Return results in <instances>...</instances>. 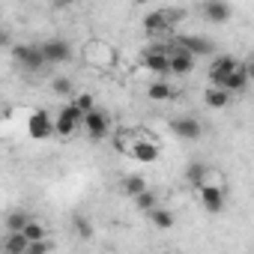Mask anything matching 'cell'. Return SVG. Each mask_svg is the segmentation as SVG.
<instances>
[{"mask_svg":"<svg viewBox=\"0 0 254 254\" xmlns=\"http://www.w3.org/2000/svg\"><path fill=\"white\" fill-rule=\"evenodd\" d=\"M54 120H57V135H60V138H72L81 126H84V111H81L75 102H69V105L60 108V114H57Z\"/></svg>","mask_w":254,"mask_h":254,"instance_id":"obj_1","label":"cell"},{"mask_svg":"<svg viewBox=\"0 0 254 254\" xmlns=\"http://www.w3.org/2000/svg\"><path fill=\"white\" fill-rule=\"evenodd\" d=\"M27 135H30V138H36V141H45V138L57 135V120H54V117H48V111L36 108V111L27 117Z\"/></svg>","mask_w":254,"mask_h":254,"instance_id":"obj_2","label":"cell"},{"mask_svg":"<svg viewBox=\"0 0 254 254\" xmlns=\"http://www.w3.org/2000/svg\"><path fill=\"white\" fill-rule=\"evenodd\" d=\"M141 66H144L147 72L159 75V78H168V75H171V48L159 45V48H150V51H144V57H141Z\"/></svg>","mask_w":254,"mask_h":254,"instance_id":"obj_3","label":"cell"},{"mask_svg":"<svg viewBox=\"0 0 254 254\" xmlns=\"http://www.w3.org/2000/svg\"><path fill=\"white\" fill-rule=\"evenodd\" d=\"M84 132L93 138V141H105L108 132H111V117L102 111V108H93L84 114Z\"/></svg>","mask_w":254,"mask_h":254,"instance_id":"obj_4","label":"cell"},{"mask_svg":"<svg viewBox=\"0 0 254 254\" xmlns=\"http://www.w3.org/2000/svg\"><path fill=\"white\" fill-rule=\"evenodd\" d=\"M180 18H183V15H180L177 9H156V12L144 15V30H147V33H168Z\"/></svg>","mask_w":254,"mask_h":254,"instance_id":"obj_5","label":"cell"},{"mask_svg":"<svg viewBox=\"0 0 254 254\" xmlns=\"http://www.w3.org/2000/svg\"><path fill=\"white\" fill-rule=\"evenodd\" d=\"M171 135H177L180 141H197L203 135V123L197 117H177L171 120Z\"/></svg>","mask_w":254,"mask_h":254,"instance_id":"obj_6","label":"cell"},{"mask_svg":"<svg viewBox=\"0 0 254 254\" xmlns=\"http://www.w3.org/2000/svg\"><path fill=\"white\" fill-rule=\"evenodd\" d=\"M15 60H18L21 69H27V72H39V69L48 63L42 45H18V48H15Z\"/></svg>","mask_w":254,"mask_h":254,"instance_id":"obj_7","label":"cell"},{"mask_svg":"<svg viewBox=\"0 0 254 254\" xmlns=\"http://www.w3.org/2000/svg\"><path fill=\"white\" fill-rule=\"evenodd\" d=\"M239 63H242V60H236L233 54H215L212 63H209V72H206V75H209V84H224L227 75H230Z\"/></svg>","mask_w":254,"mask_h":254,"instance_id":"obj_8","label":"cell"},{"mask_svg":"<svg viewBox=\"0 0 254 254\" xmlns=\"http://www.w3.org/2000/svg\"><path fill=\"white\" fill-rule=\"evenodd\" d=\"M132 159L135 162H141V165H153V162H159V156H162V150H159V144L156 141H150V138H144V135H135V141H132Z\"/></svg>","mask_w":254,"mask_h":254,"instance_id":"obj_9","label":"cell"},{"mask_svg":"<svg viewBox=\"0 0 254 254\" xmlns=\"http://www.w3.org/2000/svg\"><path fill=\"white\" fill-rule=\"evenodd\" d=\"M194 54L191 51H186V48H180L177 42H174V48H171V75H180V78H186V75H191L194 72Z\"/></svg>","mask_w":254,"mask_h":254,"instance_id":"obj_10","label":"cell"},{"mask_svg":"<svg viewBox=\"0 0 254 254\" xmlns=\"http://www.w3.org/2000/svg\"><path fill=\"white\" fill-rule=\"evenodd\" d=\"M197 200L206 212H221L224 209V189L221 186H197Z\"/></svg>","mask_w":254,"mask_h":254,"instance_id":"obj_11","label":"cell"},{"mask_svg":"<svg viewBox=\"0 0 254 254\" xmlns=\"http://www.w3.org/2000/svg\"><path fill=\"white\" fill-rule=\"evenodd\" d=\"M180 48H186V51H191L194 57H215V45H212V39H206V36H180V39H174Z\"/></svg>","mask_w":254,"mask_h":254,"instance_id":"obj_12","label":"cell"},{"mask_svg":"<svg viewBox=\"0 0 254 254\" xmlns=\"http://www.w3.org/2000/svg\"><path fill=\"white\" fill-rule=\"evenodd\" d=\"M230 90L227 87H221V84H209L206 90H203V105L206 108H212V111H224L227 105H230Z\"/></svg>","mask_w":254,"mask_h":254,"instance_id":"obj_13","label":"cell"},{"mask_svg":"<svg viewBox=\"0 0 254 254\" xmlns=\"http://www.w3.org/2000/svg\"><path fill=\"white\" fill-rule=\"evenodd\" d=\"M230 3L227 0H206L203 3V18L206 21H212V24H224L227 18H230Z\"/></svg>","mask_w":254,"mask_h":254,"instance_id":"obj_14","label":"cell"},{"mask_svg":"<svg viewBox=\"0 0 254 254\" xmlns=\"http://www.w3.org/2000/svg\"><path fill=\"white\" fill-rule=\"evenodd\" d=\"M84 57H87L93 66H111V63H114V51H111L105 42H87Z\"/></svg>","mask_w":254,"mask_h":254,"instance_id":"obj_15","label":"cell"},{"mask_svg":"<svg viewBox=\"0 0 254 254\" xmlns=\"http://www.w3.org/2000/svg\"><path fill=\"white\" fill-rule=\"evenodd\" d=\"M42 51H45L48 66H51V63H66V60L72 57V48H69L63 39H48V42H42Z\"/></svg>","mask_w":254,"mask_h":254,"instance_id":"obj_16","label":"cell"},{"mask_svg":"<svg viewBox=\"0 0 254 254\" xmlns=\"http://www.w3.org/2000/svg\"><path fill=\"white\" fill-rule=\"evenodd\" d=\"M0 248H3L6 254H27L30 239L24 236V230H6V236H3V242H0Z\"/></svg>","mask_w":254,"mask_h":254,"instance_id":"obj_17","label":"cell"},{"mask_svg":"<svg viewBox=\"0 0 254 254\" xmlns=\"http://www.w3.org/2000/svg\"><path fill=\"white\" fill-rule=\"evenodd\" d=\"M248 84H251V78H248V69H245V63H239V66H236V69L227 75V81H224L221 87H227L230 93H242Z\"/></svg>","mask_w":254,"mask_h":254,"instance_id":"obj_18","label":"cell"},{"mask_svg":"<svg viewBox=\"0 0 254 254\" xmlns=\"http://www.w3.org/2000/svg\"><path fill=\"white\" fill-rule=\"evenodd\" d=\"M147 215H150V221H153V227H156V230H171V227L177 224L174 212H171L168 206H162V203H159L153 212H147Z\"/></svg>","mask_w":254,"mask_h":254,"instance_id":"obj_19","label":"cell"},{"mask_svg":"<svg viewBox=\"0 0 254 254\" xmlns=\"http://www.w3.org/2000/svg\"><path fill=\"white\" fill-rule=\"evenodd\" d=\"M147 96H150L153 102H171V99L177 96V90H174L168 81H162V78H159V81H153V84L147 87Z\"/></svg>","mask_w":254,"mask_h":254,"instance_id":"obj_20","label":"cell"},{"mask_svg":"<svg viewBox=\"0 0 254 254\" xmlns=\"http://www.w3.org/2000/svg\"><path fill=\"white\" fill-rule=\"evenodd\" d=\"M120 186H123V191L129 194L132 200H135L141 191H147V189H150V186H147V180H144V177H138V174H129V177H123V183H120Z\"/></svg>","mask_w":254,"mask_h":254,"instance_id":"obj_21","label":"cell"},{"mask_svg":"<svg viewBox=\"0 0 254 254\" xmlns=\"http://www.w3.org/2000/svg\"><path fill=\"white\" fill-rule=\"evenodd\" d=\"M206 171H209V165H203V162H191L189 168H186V180L197 189V186H203V180H206Z\"/></svg>","mask_w":254,"mask_h":254,"instance_id":"obj_22","label":"cell"},{"mask_svg":"<svg viewBox=\"0 0 254 254\" xmlns=\"http://www.w3.org/2000/svg\"><path fill=\"white\" fill-rule=\"evenodd\" d=\"M135 206H138L141 212H153V209L159 206V194H156L153 189H147V191H141V194L135 197Z\"/></svg>","mask_w":254,"mask_h":254,"instance_id":"obj_23","label":"cell"},{"mask_svg":"<svg viewBox=\"0 0 254 254\" xmlns=\"http://www.w3.org/2000/svg\"><path fill=\"white\" fill-rule=\"evenodd\" d=\"M30 221V215L24 212V209H12L9 215H6V221H3V227L6 230H24V224Z\"/></svg>","mask_w":254,"mask_h":254,"instance_id":"obj_24","label":"cell"},{"mask_svg":"<svg viewBox=\"0 0 254 254\" xmlns=\"http://www.w3.org/2000/svg\"><path fill=\"white\" fill-rule=\"evenodd\" d=\"M24 236H27L30 242H36V239H45V236H48V227H45L42 221H36V218H30V221L24 224Z\"/></svg>","mask_w":254,"mask_h":254,"instance_id":"obj_25","label":"cell"},{"mask_svg":"<svg viewBox=\"0 0 254 254\" xmlns=\"http://www.w3.org/2000/svg\"><path fill=\"white\" fill-rule=\"evenodd\" d=\"M72 102H75V105H78L84 114L96 108V102H93V96H90V93H75V96H72Z\"/></svg>","mask_w":254,"mask_h":254,"instance_id":"obj_26","label":"cell"},{"mask_svg":"<svg viewBox=\"0 0 254 254\" xmlns=\"http://www.w3.org/2000/svg\"><path fill=\"white\" fill-rule=\"evenodd\" d=\"M51 248H54V242L45 236V239H36V242H30L27 254H45V251H51Z\"/></svg>","mask_w":254,"mask_h":254,"instance_id":"obj_27","label":"cell"},{"mask_svg":"<svg viewBox=\"0 0 254 254\" xmlns=\"http://www.w3.org/2000/svg\"><path fill=\"white\" fill-rule=\"evenodd\" d=\"M54 93L57 96H75L72 93V81L69 78H54Z\"/></svg>","mask_w":254,"mask_h":254,"instance_id":"obj_28","label":"cell"},{"mask_svg":"<svg viewBox=\"0 0 254 254\" xmlns=\"http://www.w3.org/2000/svg\"><path fill=\"white\" fill-rule=\"evenodd\" d=\"M75 224H78V233H81V236H90V224H87L84 218H78Z\"/></svg>","mask_w":254,"mask_h":254,"instance_id":"obj_29","label":"cell"},{"mask_svg":"<svg viewBox=\"0 0 254 254\" xmlns=\"http://www.w3.org/2000/svg\"><path fill=\"white\" fill-rule=\"evenodd\" d=\"M245 69H248V78H251V81H254V54H251V57H248V60H245Z\"/></svg>","mask_w":254,"mask_h":254,"instance_id":"obj_30","label":"cell"},{"mask_svg":"<svg viewBox=\"0 0 254 254\" xmlns=\"http://www.w3.org/2000/svg\"><path fill=\"white\" fill-rule=\"evenodd\" d=\"M54 3H60V6H66V3H72V0H54Z\"/></svg>","mask_w":254,"mask_h":254,"instance_id":"obj_31","label":"cell"}]
</instances>
